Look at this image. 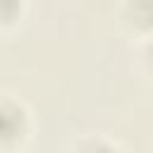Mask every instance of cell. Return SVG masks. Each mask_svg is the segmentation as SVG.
<instances>
[{
  "label": "cell",
  "mask_w": 153,
  "mask_h": 153,
  "mask_svg": "<svg viewBox=\"0 0 153 153\" xmlns=\"http://www.w3.org/2000/svg\"><path fill=\"white\" fill-rule=\"evenodd\" d=\"M143 62H146V69L153 74V33L146 36V43H143Z\"/></svg>",
  "instance_id": "cell-4"
},
{
  "label": "cell",
  "mask_w": 153,
  "mask_h": 153,
  "mask_svg": "<svg viewBox=\"0 0 153 153\" xmlns=\"http://www.w3.org/2000/svg\"><path fill=\"white\" fill-rule=\"evenodd\" d=\"M26 0H0V26H12L22 19Z\"/></svg>",
  "instance_id": "cell-3"
},
{
  "label": "cell",
  "mask_w": 153,
  "mask_h": 153,
  "mask_svg": "<svg viewBox=\"0 0 153 153\" xmlns=\"http://www.w3.org/2000/svg\"><path fill=\"white\" fill-rule=\"evenodd\" d=\"M31 131V112L17 96L0 93V148L24 143Z\"/></svg>",
  "instance_id": "cell-1"
},
{
  "label": "cell",
  "mask_w": 153,
  "mask_h": 153,
  "mask_svg": "<svg viewBox=\"0 0 153 153\" xmlns=\"http://www.w3.org/2000/svg\"><path fill=\"white\" fill-rule=\"evenodd\" d=\"M120 17L134 33H153V0H122Z\"/></svg>",
  "instance_id": "cell-2"
}]
</instances>
